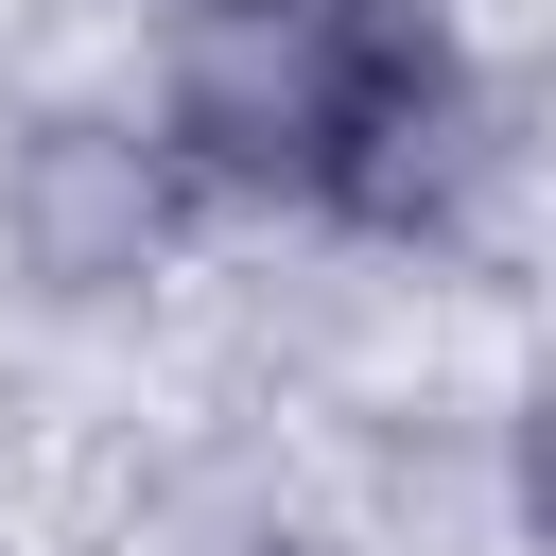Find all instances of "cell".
<instances>
[{"label":"cell","mask_w":556,"mask_h":556,"mask_svg":"<svg viewBox=\"0 0 556 556\" xmlns=\"http://www.w3.org/2000/svg\"><path fill=\"white\" fill-rule=\"evenodd\" d=\"M434 35V0H174L156 52V122L208 191H295L330 208V156L365 122V87Z\"/></svg>","instance_id":"6da1fadb"},{"label":"cell","mask_w":556,"mask_h":556,"mask_svg":"<svg viewBox=\"0 0 556 556\" xmlns=\"http://www.w3.org/2000/svg\"><path fill=\"white\" fill-rule=\"evenodd\" d=\"M191 191L208 174L174 156V122H139V104H35L0 139V278L52 295V313H122V295L174 278Z\"/></svg>","instance_id":"7a4b0ae2"},{"label":"cell","mask_w":556,"mask_h":556,"mask_svg":"<svg viewBox=\"0 0 556 556\" xmlns=\"http://www.w3.org/2000/svg\"><path fill=\"white\" fill-rule=\"evenodd\" d=\"M504 521H521V539L556 556V365H539V382L504 400Z\"/></svg>","instance_id":"3957f363"}]
</instances>
